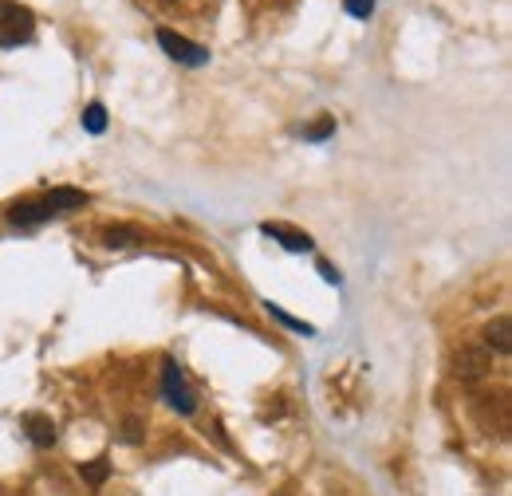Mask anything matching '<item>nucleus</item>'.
I'll return each mask as SVG.
<instances>
[{
	"label": "nucleus",
	"instance_id": "obj_11",
	"mask_svg": "<svg viewBox=\"0 0 512 496\" xmlns=\"http://www.w3.org/2000/svg\"><path fill=\"white\" fill-rule=\"evenodd\" d=\"M268 311H272V315H276V319H280V323H288V327H292V331H304V335H312V331H316V327H312V323H304V319H292V315H288V311H284V308H276V304H268Z\"/></svg>",
	"mask_w": 512,
	"mask_h": 496
},
{
	"label": "nucleus",
	"instance_id": "obj_1",
	"mask_svg": "<svg viewBox=\"0 0 512 496\" xmlns=\"http://www.w3.org/2000/svg\"><path fill=\"white\" fill-rule=\"evenodd\" d=\"M32 32H36L32 8H24L16 0H0V48H16V44L32 40Z\"/></svg>",
	"mask_w": 512,
	"mask_h": 496
},
{
	"label": "nucleus",
	"instance_id": "obj_14",
	"mask_svg": "<svg viewBox=\"0 0 512 496\" xmlns=\"http://www.w3.org/2000/svg\"><path fill=\"white\" fill-rule=\"evenodd\" d=\"M123 441H127V445H138V441H142V426H138V422H127V434H123Z\"/></svg>",
	"mask_w": 512,
	"mask_h": 496
},
{
	"label": "nucleus",
	"instance_id": "obj_13",
	"mask_svg": "<svg viewBox=\"0 0 512 496\" xmlns=\"http://www.w3.org/2000/svg\"><path fill=\"white\" fill-rule=\"evenodd\" d=\"M331 130H335V119H323L320 126H312V130H308V138H327Z\"/></svg>",
	"mask_w": 512,
	"mask_h": 496
},
{
	"label": "nucleus",
	"instance_id": "obj_12",
	"mask_svg": "<svg viewBox=\"0 0 512 496\" xmlns=\"http://www.w3.org/2000/svg\"><path fill=\"white\" fill-rule=\"evenodd\" d=\"M343 8H347L351 16H359V20H367V16L375 12V0H343Z\"/></svg>",
	"mask_w": 512,
	"mask_h": 496
},
{
	"label": "nucleus",
	"instance_id": "obj_16",
	"mask_svg": "<svg viewBox=\"0 0 512 496\" xmlns=\"http://www.w3.org/2000/svg\"><path fill=\"white\" fill-rule=\"evenodd\" d=\"M256 4H272V8H280V4H288V0H256Z\"/></svg>",
	"mask_w": 512,
	"mask_h": 496
},
{
	"label": "nucleus",
	"instance_id": "obj_10",
	"mask_svg": "<svg viewBox=\"0 0 512 496\" xmlns=\"http://www.w3.org/2000/svg\"><path fill=\"white\" fill-rule=\"evenodd\" d=\"M83 126H87L91 134H103V130H107V111H103V103H91V107L83 111Z\"/></svg>",
	"mask_w": 512,
	"mask_h": 496
},
{
	"label": "nucleus",
	"instance_id": "obj_7",
	"mask_svg": "<svg viewBox=\"0 0 512 496\" xmlns=\"http://www.w3.org/2000/svg\"><path fill=\"white\" fill-rule=\"evenodd\" d=\"M24 434L32 437V445L52 449V445H56V422L44 418V414H28V418H24Z\"/></svg>",
	"mask_w": 512,
	"mask_h": 496
},
{
	"label": "nucleus",
	"instance_id": "obj_15",
	"mask_svg": "<svg viewBox=\"0 0 512 496\" xmlns=\"http://www.w3.org/2000/svg\"><path fill=\"white\" fill-rule=\"evenodd\" d=\"M320 272H323V280H327V284H339V272H335L327 260H320Z\"/></svg>",
	"mask_w": 512,
	"mask_h": 496
},
{
	"label": "nucleus",
	"instance_id": "obj_8",
	"mask_svg": "<svg viewBox=\"0 0 512 496\" xmlns=\"http://www.w3.org/2000/svg\"><path fill=\"white\" fill-rule=\"evenodd\" d=\"M79 477H83L91 489H99V485L111 477V461H107V457H99V461H87V465H79Z\"/></svg>",
	"mask_w": 512,
	"mask_h": 496
},
{
	"label": "nucleus",
	"instance_id": "obj_3",
	"mask_svg": "<svg viewBox=\"0 0 512 496\" xmlns=\"http://www.w3.org/2000/svg\"><path fill=\"white\" fill-rule=\"evenodd\" d=\"M158 44H162V52H166L170 60L186 63V67H201V63L209 60V52H205L201 44H193V40L178 36V32H170V28L158 32Z\"/></svg>",
	"mask_w": 512,
	"mask_h": 496
},
{
	"label": "nucleus",
	"instance_id": "obj_2",
	"mask_svg": "<svg viewBox=\"0 0 512 496\" xmlns=\"http://www.w3.org/2000/svg\"><path fill=\"white\" fill-rule=\"evenodd\" d=\"M162 394H166V402H170L178 414H193V410H197V394L190 390L186 374H182V367H178L174 359H166V367H162Z\"/></svg>",
	"mask_w": 512,
	"mask_h": 496
},
{
	"label": "nucleus",
	"instance_id": "obj_4",
	"mask_svg": "<svg viewBox=\"0 0 512 496\" xmlns=\"http://www.w3.org/2000/svg\"><path fill=\"white\" fill-rule=\"evenodd\" d=\"M453 367H457V378H465V382L469 378H481V374L493 367V351L485 343L481 347H461V355H457Z\"/></svg>",
	"mask_w": 512,
	"mask_h": 496
},
{
	"label": "nucleus",
	"instance_id": "obj_9",
	"mask_svg": "<svg viewBox=\"0 0 512 496\" xmlns=\"http://www.w3.org/2000/svg\"><path fill=\"white\" fill-rule=\"evenodd\" d=\"M103 241H107L111 248H127V245H134V241H138V229L115 225V229H107V233H103Z\"/></svg>",
	"mask_w": 512,
	"mask_h": 496
},
{
	"label": "nucleus",
	"instance_id": "obj_6",
	"mask_svg": "<svg viewBox=\"0 0 512 496\" xmlns=\"http://www.w3.org/2000/svg\"><path fill=\"white\" fill-rule=\"evenodd\" d=\"M485 347L497 351V355H509L512 351V323L509 315H497L489 327H485Z\"/></svg>",
	"mask_w": 512,
	"mask_h": 496
},
{
	"label": "nucleus",
	"instance_id": "obj_5",
	"mask_svg": "<svg viewBox=\"0 0 512 496\" xmlns=\"http://www.w3.org/2000/svg\"><path fill=\"white\" fill-rule=\"evenodd\" d=\"M260 233H264V237H272V241H280L288 252H312V237H308V233H300V229H292V225L264 221V225H260Z\"/></svg>",
	"mask_w": 512,
	"mask_h": 496
}]
</instances>
